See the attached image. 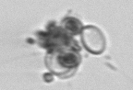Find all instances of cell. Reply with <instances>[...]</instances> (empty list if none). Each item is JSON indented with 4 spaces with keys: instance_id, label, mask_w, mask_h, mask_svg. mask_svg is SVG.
<instances>
[{
    "instance_id": "cell-3",
    "label": "cell",
    "mask_w": 133,
    "mask_h": 90,
    "mask_svg": "<svg viewBox=\"0 0 133 90\" xmlns=\"http://www.w3.org/2000/svg\"><path fill=\"white\" fill-rule=\"evenodd\" d=\"M64 31L66 33H70L72 35H77L81 32V23L79 20L74 18H66L62 22Z\"/></svg>"
},
{
    "instance_id": "cell-2",
    "label": "cell",
    "mask_w": 133,
    "mask_h": 90,
    "mask_svg": "<svg viewBox=\"0 0 133 90\" xmlns=\"http://www.w3.org/2000/svg\"><path fill=\"white\" fill-rule=\"evenodd\" d=\"M84 47L94 54H100L105 49V39L101 31L94 26H87L81 31Z\"/></svg>"
},
{
    "instance_id": "cell-4",
    "label": "cell",
    "mask_w": 133,
    "mask_h": 90,
    "mask_svg": "<svg viewBox=\"0 0 133 90\" xmlns=\"http://www.w3.org/2000/svg\"><path fill=\"white\" fill-rule=\"evenodd\" d=\"M44 78L46 80V81H47L48 83H49L50 81H52V80H53V76H51V74H44Z\"/></svg>"
},
{
    "instance_id": "cell-1",
    "label": "cell",
    "mask_w": 133,
    "mask_h": 90,
    "mask_svg": "<svg viewBox=\"0 0 133 90\" xmlns=\"http://www.w3.org/2000/svg\"><path fill=\"white\" fill-rule=\"evenodd\" d=\"M81 62V56L72 50H58L46 56V65L57 76L73 72Z\"/></svg>"
}]
</instances>
